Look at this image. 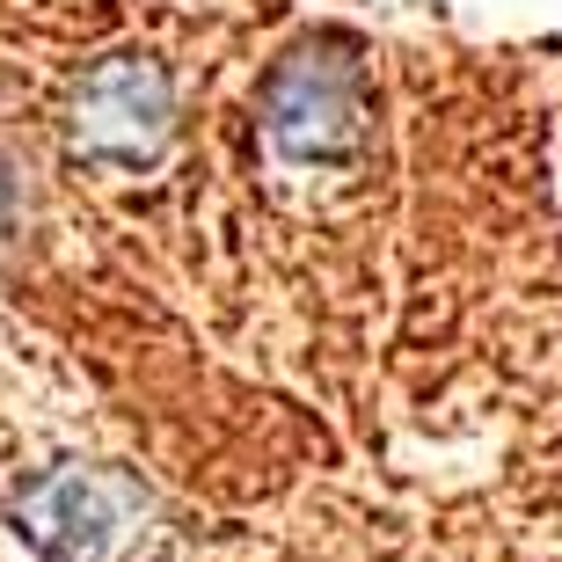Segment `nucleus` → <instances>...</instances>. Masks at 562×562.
Segmentation results:
<instances>
[{
    "instance_id": "obj_1",
    "label": "nucleus",
    "mask_w": 562,
    "mask_h": 562,
    "mask_svg": "<svg viewBox=\"0 0 562 562\" xmlns=\"http://www.w3.org/2000/svg\"><path fill=\"white\" fill-rule=\"evenodd\" d=\"M263 139L292 168H344L373 139V74L351 37L292 44L263 81Z\"/></svg>"
},
{
    "instance_id": "obj_2",
    "label": "nucleus",
    "mask_w": 562,
    "mask_h": 562,
    "mask_svg": "<svg viewBox=\"0 0 562 562\" xmlns=\"http://www.w3.org/2000/svg\"><path fill=\"white\" fill-rule=\"evenodd\" d=\"M176 139V81L154 52H103L66 95V146L103 176H139Z\"/></svg>"
},
{
    "instance_id": "obj_3",
    "label": "nucleus",
    "mask_w": 562,
    "mask_h": 562,
    "mask_svg": "<svg viewBox=\"0 0 562 562\" xmlns=\"http://www.w3.org/2000/svg\"><path fill=\"white\" fill-rule=\"evenodd\" d=\"M139 512V490L110 468H44L8 497V526L37 548L44 562H103L125 541V519Z\"/></svg>"
}]
</instances>
